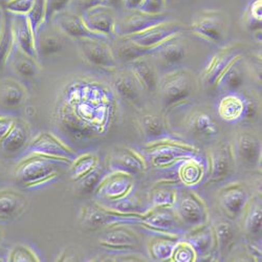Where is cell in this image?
I'll list each match as a JSON object with an SVG mask.
<instances>
[{
  "label": "cell",
  "instance_id": "cell-1",
  "mask_svg": "<svg viewBox=\"0 0 262 262\" xmlns=\"http://www.w3.org/2000/svg\"><path fill=\"white\" fill-rule=\"evenodd\" d=\"M141 154L146 160L148 167L151 166L158 170H168L188 159L198 157L200 149L189 143L167 137L147 142Z\"/></svg>",
  "mask_w": 262,
  "mask_h": 262
},
{
  "label": "cell",
  "instance_id": "cell-2",
  "mask_svg": "<svg viewBox=\"0 0 262 262\" xmlns=\"http://www.w3.org/2000/svg\"><path fill=\"white\" fill-rule=\"evenodd\" d=\"M69 166L57 160L28 154L16 165L15 177L24 188L36 189L53 182L59 177V169Z\"/></svg>",
  "mask_w": 262,
  "mask_h": 262
},
{
  "label": "cell",
  "instance_id": "cell-3",
  "mask_svg": "<svg viewBox=\"0 0 262 262\" xmlns=\"http://www.w3.org/2000/svg\"><path fill=\"white\" fill-rule=\"evenodd\" d=\"M158 90L167 111L189 101L198 91V80L187 69H180L166 74L160 79Z\"/></svg>",
  "mask_w": 262,
  "mask_h": 262
},
{
  "label": "cell",
  "instance_id": "cell-4",
  "mask_svg": "<svg viewBox=\"0 0 262 262\" xmlns=\"http://www.w3.org/2000/svg\"><path fill=\"white\" fill-rule=\"evenodd\" d=\"M122 223L130 226H140L156 234L178 238H181L186 229L173 208L149 207L143 214L127 217Z\"/></svg>",
  "mask_w": 262,
  "mask_h": 262
},
{
  "label": "cell",
  "instance_id": "cell-5",
  "mask_svg": "<svg viewBox=\"0 0 262 262\" xmlns=\"http://www.w3.org/2000/svg\"><path fill=\"white\" fill-rule=\"evenodd\" d=\"M173 210L183 226L188 230L210 223L209 208L194 189L181 186Z\"/></svg>",
  "mask_w": 262,
  "mask_h": 262
},
{
  "label": "cell",
  "instance_id": "cell-6",
  "mask_svg": "<svg viewBox=\"0 0 262 262\" xmlns=\"http://www.w3.org/2000/svg\"><path fill=\"white\" fill-rule=\"evenodd\" d=\"M189 29L195 36L221 46L229 34V16L218 9L203 10L193 17Z\"/></svg>",
  "mask_w": 262,
  "mask_h": 262
},
{
  "label": "cell",
  "instance_id": "cell-7",
  "mask_svg": "<svg viewBox=\"0 0 262 262\" xmlns=\"http://www.w3.org/2000/svg\"><path fill=\"white\" fill-rule=\"evenodd\" d=\"M77 49L85 62L97 69L108 72H116L118 60L112 47L105 38H81L77 39Z\"/></svg>",
  "mask_w": 262,
  "mask_h": 262
},
{
  "label": "cell",
  "instance_id": "cell-8",
  "mask_svg": "<svg viewBox=\"0 0 262 262\" xmlns=\"http://www.w3.org/2000/svg\"><path fill=\"white\" fill-rule=\"evenodd\" d=\"M185 32H190L189 26H186L177 20L168 19L142 32L125 36L124 38L135 43L138 47L152 50L155 52V50L160 45H162L163 42H165L169 38L182 35Z\"/></svg>",
  "mask_w": 262,
  "mask_h": 262
},
{
  "label": "cell",
  "instance_id": "cell-9",
  "mask_svg": "<svg viewBox=\"0 0 262 262\" xmlns=\"http://www.w3.org/2000/svg\"><path fill=\"white\" fill-rule=\"evenodd\" d=\"M27 151L28 154L39 155L69 165L78 157L74 149L48 131L38 134L28 145Z\"/></svg>",
  "mask_w": 262,
  "mask_h": 262
},
{
  "label": "cell",
  "instance_id": "cell-10",
  "mask_svg": "<svg viewBox=\"0 0 262 262\" xmlns=\"http://www.w3.org/2000/svg\"><path fill=\"white\" fill-rule=\"evenodd\" d=\"M98 240L108 252H134L141 245L142 238L130 225L119 223L103 229Z\"/></svg>",
  "mask_w": 262,
  "mask_h": 262
},
{
  "label": "cell",
  "instance_id": "cell-11",
  "mask_svg": "<svg viewBox=\"0 0 262 262\" xmlns=\"http://www.w3.org/2000/svg\"><path fill=\"white\" fill-rule=\"evenodd\" d=\"M135 185V177L131 174L121 171H109L104 174L94 193L98 201L113 202L133 193Z\"/></svg>",
  "mask_w": 262,
  "mask_h": 262
},
{
  "label": "cell",
  "instance_id": "cell-12",
  "mask_svg": "<svg viewBox=\"0 0 262 262\" xmlns=\"http://www.w3.org/2000/svg\"><path fill=\"white\" fill-rule=\"evenodd\" d=\"M208 183L218 184L230 179L235 172L236 157L233 144L223 143L210 151Z\"/></svg>",
  "mask_w": 262,
  "mask_h": 262
},
{
  "label": "cell",
  "instance_id": "cell-13",
  "mask_svg": "<svg viewBox=\"0 0 262 262\" xmlns=\"http://www.w3.org/2000/svg\"><path fill=\"white\" fill-rule=\"evenodd\" d=\"M148 164L142 154L128 146L114 148L107 159L108 171H121L135 177L148 170Z\"/></svg>",
  "mask_w": 262,
  "mask_h": 262
},
{
  "label": "cell",
  "instance_id": "cell-14",
  "mask_svg": "<svg viewBox=\"0 0 262 262\" xmlns=\"http://www.w3.org/2000/svg\"><path fill=\"white\" fill-rule=\"evenodd\" d=\"M130 217L109 210L96 201L93 204L82 207L80 211V225L90 231L103 230L109 226L122 223L125 218Z\"/></svg>",
  "mask_w": 262,
  "mask_h": 262
},
{
  "label": "cell",
  "instance_id": "cell-15",
  "mask_svg": "<svg viewBox=\"0 0 262 262\" xmlns=\"http://www.w3.org/2000/svg\"><path fill=\"white\" fill-rule=\"evenodd\" d=\"M251 199L248 189L242 183H232L218 191V205L226 218L234 221L242 215Z\"/></svg>",
  "mask_w": 262,
  "mask_h": 262
},
{
  "label": "cell",
  "instance_id": "cell-16",
  "mask_svg": "<svg viewBox=\"0 0 262 262\" xmlns=\"http://www.w3.org/2000/svg\"><path fill=\"white\" fill-rule=\"evenodd\" d=\"M85 25L93 33L102 38L116 36L117 14L113 7L100 5L85 11L82 15Z\"/></svg>",
  "mask_w": 262,
  "mask_h": 262
},
{
  "label": "cell",
  "instance_id": "cell-17",
  "mask_svg": "<svg viewBox=\"0 0 262 262\" xmlns=\"http://www.w3.org/2000/svg\"><path fill=\"white\" fill-rule=\"evenodd\" d=\"M185 240L193 247L198 261L213 259L216 255V236L210 223L189 230Z\"/></svg>",
  "mask_w": 262,
  "mask_h": 262
},
{
  "label": "cell",
  "instance_id": "cell-18",
  "mask_svg": "<svg viewBox=\"0 0 262 262\" xmlns=\"http://www.w3.org/2000/svg\"><path fill=\"white\" fill-rule=\"evenodd\" d=\"M169 18L165 14L152 15L144 13L140 10H134L129 15L117 21L116 36L125 37L142 32L152 26L163 23Z\"/></svg>",
  "mask_w": 262,
  "mask_h": 262
},
{
  "label": "cell",
  "instance_id": "cell-19",
  "mask_svg": "<svg viewBox=\"0 0 262 262\" xmlns=\"http://www.w3.org/2000/svg\"><path fill=\"white\" fill-rule=\"evenodd\" d=\"M51 23L61 32V34L75 40L91 37L102 38L87 28L80 14H77L68 9L55 15L51 20Z\"/></svg>",
  "mask_w": 262,
  "mask_h": 262
},
{
  "label": "cell",
  "instance_id": "cell-20",
  "mask_svg": "<svg viewBox=\"0 0 262 262\" xmlns=\"http://www.w3.org/2000/svg\"><path fill=\"white\" fill-rule=\"evenodd\" d=\"M178 166V180L186 188H198L208 179V162L199 158V156L188 159Z\"/></svg>",
  "mask_w": 262,
  "mask_h": 262
},
{
  "label": "cell",
  "instance_id": "cell-21",
  "mask_svg": "<svg viewBox=\"0 0 262 262\" xmlns=\"http://www.w3.org/2000/svg\"><path fill=\"white\" fill-rule=\"evenodd\" d=\"M240 53L237 46H229L217 52L201 74V82L207 87H214L216 81L226 71L232 60Z\"/></svg>",
  "mask_w": 262,
  "mask_h": 262
},
{
  "label": "cell",
  "instance_id": "cell-22",
  "mask_svg": "<svg viewBox=\"0 0 262 262\" xmlns=\"http://www.w3.org/2000/svg\"><path fill=\"white\" fill-rule=\"evenodd\" d=\"M234 152L246 166L256 168L261 161V143L259 139L249 131H243L236 136Z\"/></svg>",
  "mask_w": 262,
  "mask_h": 262
},
{
  "label": "cell",
  "instance_id": "cell-23",
  "mask_svg": "<svg viewBox=\"0 0 262 262\" xmlns=\"http://www.w3.org/2000/svg\"><path fill=\"white\" fill-rule=\"evenodd\" d=\"M12 25L15 47L21 52L39 60L36 49V33L34 32L29 17L14 15V17H12Z\"/></svg>",
  "mask_w": 262,
  "mask_h": 262
},
{
  "label": "cell",
  "instance_id": "cell-24",
  "mask_svg": "<svg viewBox=\"0 0 262 262\" xmlns=\"http://www.w3.org/2000/svg\"><path fill=\"white\" fill-rule=\"evenodd\" d=\"M29 206L26 195L15 189L0 190V221H15Z\"/></svg>",
  "mask_w": 262,
  "mask_h": 262
},
{
  "label": "cell",
  "instance_id": "cell-25",
  "mask_svg": "<svg viewBox=\"0 0 262 262\" xmlns=\"http://www.w3.org/2000/svg\"><path fill=\"white\" fill-rule=\"evenodd\" d=\"M63 34L52 24L46 23L36 33V49L38 58L50 57L63 48Z\"/></svg>",
  "mask_w": 262,
  "mask_h": 262
},
{
  "label": "cell",
  "instance_id": "cell-26",
  "mask_svg": "<svg viewBox=\"0 0 262 262\" xmlns=\"http://www.w3.org/2000/svg\"><path fill=\"white\" fill-rule=\"evenodd\" d=\"M28 100L26 86L13 78L0 79V108L14 111L23 106Z\"/></svg>",
  "mask_w": 262,
  "mask_h": 262
},
{
  "label": "cell",
  "instance_id": "cell-27",
  "mask_svg": "<svg viewBox=\"0 0 262 262\" xmlns=\"http://www.w3.org/2000/svg\"><path fill=\"white\" fill-rule=\"evenodd\" d=\"M112 86L115 93L127 103L133 105L140 103L143 89L130 70L117 72L112 79Z\"/></svg>",
  "mask_w": 262,
  "mask_h": 262
},
{
  "label": "cell",
  "instance_id": "cell-28",
  "mask_svg": "<svg viewBox=\"0 0 262 262\" xmlns=\"http://www.w3.org/2000/svg\"><path fill=\"white\" fill-rule=\"evenodd\" d=\"M31 139L30 125L21 119L15 120L7 136L0 141V148L8 155H15L28 147Z\"/></svg>",
  "mask_w": 262,
  "mask_h": 262
},
{
  "label": "cell",
  "instance_id": "cell-29",
  "mask_svg": "<svg viewBox=\"0 0 262 262\" xmlns=\"http://www.w3.org/2000/svg\"><path fill=\"white\" fill-rule=\"evenodd\" d=\"M180 181L163 180L151 188L148 194V203L151 208H173L177 201Z\"/></svg>",
  "mask_w": 262,
  "mask_h": 262
},
{
  "label": "cell",
  "instance_id": "cell-30",
  "mask_svg": "<svg viewBox=\"0 0 262 262\" xmlns=\"http://www.w3.org/2000/svg\"><path fill=\"white\" fill-rule=\"evenodd\" d=\"M244 56L239 54L228 65L226 71L218 78L214 89L221 93H235L244 84V72H243Z\"/></svg>",
  "mask_w": 262,
  "mask_h": 262
},
{
  "label": "cell",
  "instance_id": "cell-31",
  "mask_svg": "<svg viewBox=\"0 0 262 262\" xmlns=\"http://www.w3.org/2000/svg\"><path fill=\"white\" fill-rule=\"evenodd\" d=\"M129 70L140 83L143 91L154 93L158 90L160 79L158 74L146 57L138 58L129 62Z\"/></svg>",
  "mask_w": 262,
  "mask_h": 262
},
{
  "label": "cell",
  "instance_id": "cell-32",
  "mask_svg": "<svg viewBox=\"0 0 262 262\" xmlns=\"http://www.w3.org/2000/svg\"><path fill=\"white\" fill-rule=\"evenodd\" d=\"M15 50V37L12 25V17L6 10L0 14V73L8 65Z\"/></svg>",
  "mask_w": 262,
  "mask_h": 262
},
{
  "label": "cell",
  "instance_id": "cell-33",
  "mask_svg": "<svg viewBox=\"0 0 262 262\" xmlns=\"http://www.w3.org/2000/svg\"><path fill=\"white\" fill-rule=\"evenodd\" d=\"M186 124L192 134L205 139L214 138L220 133V128L213 117L203 111L192 112L188 116Z\"/></svg>",
  "mask_w": 262,
  "mask_h": 262
},
{
  "label": "cell",
  "instance_id": "cell-34",
  "mask_svg": "<svg viewBox=\"0 0 262 262\" xmlns=\"http://www.w3.org/2000/svg\"><path fill=\"white\" fill-rule=\"evenodd\" d=\"M242 230L248 236L261 234L262 207L261 199L251 198L242 213Z\"/></svg>",
  "mask_w": 262,
  "mask_h": 262
},
{
  "label": "cell",
  "instance_id": "cell-35",
  "mask_svg": "<svg viewBox=\"0 0 262 262\" xmlns=\"http://www.w3.org/2000/svg\"><path fill=\"white\" fill-rule=\"evenodd\" d=\"M181 36H174L160 45L152 55L157 56L166 65H176L186 57V47L181 41Z\"/></svg>",
  "mask_w": 262,
  "mask_h": 262
},
{
  "label": "cell",
  "instance_id": "cell-36",
  "mask_svg": "<svg viewBox=\"0 0 262 262\" xmlns=\"http://www.w3.org/2000/svg\"><path fill=\"white\" fill-rule=\"evenodd\" d=\"M245 101L243 96L229 94L218 104V116L227 123H237L244 119Z\"/></svg>",
  "mask_w": 262,
  "mask_h": 262
},
{
  "label": "cell",
  "instance_id": "cell-37",
  "mask_svg": "<svg viewBox=\"0 0 262 262\" xmlns=\"http://www.w3.org/2000/svg\"><path fill=\"white\" fill-rule=\"evenodd\" d=\"M180 238L157 234L148 243V253L150 259L155 261H170L172 252Z\"/></svg>",
  "mask_w": 262,
  "mask_h": 262
},
{
  "label": "cell",
  "instance_id": "cell-38",
  "mask_svg": "<svg viewBox=\"0 0 262 262\" xmlns=\"http://www.w3.org/2000/svg\"><path fill=\"white\" fill-rule=\"evenodd\" d=\"M138 125L147 142L169 137L166 121L161 116L144 115L139 119Z\"/></svg>",
  "mask_w": 262,
  "mask_h": 262
},
{
  "label": "cell",
  "instance_id": "cell-39",
  "mask_svg": "<svg viewBox=\"0 0 262 262\" xmlns=\"http://www.w3.org/2000/svg\"><path fill=\"white\" fill-rule=\"evenodd\" d=\"M9 62L14 72L23 78H33L41 72L39 60L21 52L16 47Z\"/></svg>",
  "mask_w": 262,
  "mask_h": 262
},
{
  "label": "cell",
  "instance_id": "cell-40",
  "mask_svg": "<svg viewBox=\"0 0 262 262\" xmlns=\"http://www.w3.org/2000/svg\"><path fill=\"white\" fill-rule=\"evenodd\" d=\"M214 232L216 236V254L221 256L226 255L233 248L236 232L234 226L228 218L217 221L214 225Z\"/></svg>",
  "mask_w": 262,
  "mask_h": 262
},
{
  "label": "cell",
  "instance_id": "cell-41",
  "mask_svg": "<svg viewBox=\"0 0 262 262\" xmlns=\"http://www.w3.org/2000/svg\"><path fill=\"white\" fill-rule=\"evenodd\" d=\"M98 202L101 203L104 207L108 208L109 210L123 214V215H127V216H135V215L143 214L148 209L144 207L141 200L138 198V196L135 195L134 192L130 193L129 195L125 196V198L121 200H117L113 202H103V201H98Z\"/></svg>",
  "mask_w": 262,
  "mask_h": 262
},
{
  "label": "cell",
  "instance_id": "cell-42",
  "mask_svg": "<svg viewBox=\"0 0 262 262\" xmlns=\"http://www.w3.org/2000/svg\"><path fill=\"white\" fill-rule=\"evenodd\" d=\"M100 164L99 157L93 152L78 156L69 166L71 180L75 183L82 180L87 174L95 170Z\"/></svg>",
  "mask_w": 262,
  "mask_h": 262
},
{
  "label": "cell",
  "instance_id": "cell-43",
  "mask_svg": "<svg viewBox=\"0 0 262 262\" xmlns=\"http://www.w3.org/2000/svg\"><path fill=\"white\" fill-rule=\"evenodd\" d=\"M242 21L250 32H261L262 25V0H253L246 8Z\"/></svg>",
  "mask_w": 262,
  "mask_h": 262
},
{
  "label": "cell",
  "instance_id": "cell-44",
  "mask_svg": "<svg viewBox=\"0 0 262 262\" xmlns=\"http://www.w3.org/2000/svg\"><path fill=\"white\" fill-rule=\"evenodd\" d=\"M9 262H39L41 258L37 252L28 245H17L13 247L7 257Z\"/></svg>",
  "mask_w": 262,
  "mask_h": 262
},
{
  "label": "cell",
  "instance_id": "cell-45",
  "mask_svg": "<svg viewBox=\"0 0 262 262\" xmlns=\"http://www.w3.org/2000/svg\"><path fill=\"white\" fill-rule=\"evenodd\" d=\"M171 262H195L198 261V256L193 249V247L186 242V240H179L176 247L173 249L171 258Z\"/></svg>",
  "mask_w": 262,
  "mask_h": 262
},
{
  "label": "cell",
  "instance_id": "cell-46",
  "mask_svg": "<svg viewBox=\"0 0 262 262\" xmlns=\"http://www.w3.org/2000/svg\"><path fill=\"white\" fill-rule=\"evenodd\" d=\"M103 177H104L103 167L100 163L99 166L95 170H93L90 174H87L86 177H84L82 180L77 182V184L79 186L78 187L79 191L84 194L94 193Z\"/></svg>",
  "mask_w": 262,
  "mask_h": 262
},
{
  "label": "cell",
  "instance_id": "cell-47",
  "mask_svg": "<svg viewBox=\"0 0 262 262\" xmlns=\"http://www.w3.org/2000/svg\"><path fill=\"white\" fill-rule=\"evenodd\" d=\"M34 32L37 33L38 30L46 24V4L45 0H35L33 9L28 15Z\"/></svg>",
  "mask_w": 262,
  "mask_h": 262
},
{
  "label": "cell",
  "instance_id": "cell-48",
  "mask_svg": "<svg viewBox=\"0 0 262 262\" xmlns=\"http://www.w3.org/2000/svg\"><path fill=\"white\" fill-rule=\"evenodd\" d=\"M35 0H8L5 4V10L12 15L28 16L34 6Z\"/></svg>",
  "mask_w": 262,
  "mask_h": 262
},
{
  "label": "cell",
  "instance_id": "cell-49",
  "mask_svg": "<svg viewBox=\"0 0 262 262\" xmlns=\"http://www.w3.org/2000/svg\"><path fill=\"white\" fill-rule=\"evenodd\" d=\"M243 98L245 101V115L243 120L250 122L257 120L260 112L259 100L253 95H247L245 97L243 96Z\"/></svg>",
  "mask_w": 262,
  "mask_h": 262
},
{
  "label": "cell",
  "instance_id": "cell-50",
  "mask_svg": "<svg viewBox=\"0 0 262 262\" xmlns=\"http://www.w3.org/2000/svg\"><path fill=\"white\" fill-rule=\"evenodd\" d=\"M71 0H45L46 4V23H51V20L58 13L67 10L70 6Z\"/></svg>",
  "mask_w": 262,
  "mask_h": 262
},
{
  "label": "cell",
  "instance_id": "cell-51",
  "mask_svg": "<svg viewBox=\"0 0 262 262\" xmlns=\"http://www.w3.org/2000/svg\"><path fill=\"white\" fill-rule=\"evenodd\" d=\"M112 255L100 257L99 261H147V258L135 252H109Z\"/></svg>",
  "mask_w": 262,
  "mask_h": 262
},
{
  "label": "cell",
  "instance_id": "cell-52",
  "mask_svg": "<svg viewBox=\"0 0 262 262\" xmlns=\"http://www.w3.org/2000/svg\"><path fill=\"white\" fill-rule=\"evenodd\" d=\"M100 5H105V0H71L69 8L71 11L82 15L85 11Z\"/></svg>",
  "mask_w": 262,
  "mask_h": 262
},
{
  "label": "cell",
  "instance_id": "cell-53",
  "mask_svg": "<svg viewBox=\"0 0 262 262\" xmlns=\"http://www.w3.org/2000/svg\"><path fill=\"white\" fill-rule=\"evenodd\" d=\"M165 8L166 7H165L164 0H144L138 10L147 14L158 15V14H163V11Z\"/></svg>",
  "mask_w": 262,
  "mask_h": 262
},
{
  "label": "cell",
  "instance_id": "cell-54",
  "mask_svg": "<svg viewBox=\"0 0 262 262\" xmlns=\"http://www.w3.org/2000/svg\"><path fill=\"white\" fill-rule=\"evenodd\" d=\"M16 118L11 115H0V141H2L12 128Z\"/></svg>",
  "mask_w": 262,
  "mask_h": 262
},
{
  "label": "cell",
  "instance_id": "cell-55",
  "mask_svg": "<svg viewBox=\"0 0 262 262\" xmlns=\"http://www.w3.org/2000/svg\"><path fill=\"white\" fill-rule=\"evenodd\" d=\"M246 251L248 254H250L251 258L254 259V261H261V249L257 248L256 246L252 245L251 243H247Z\"/></svg>",
  "mask_w": 262,
  "mask_h": 262
},
{
  "label": "cell",
  "instance_id": "cell-56",
  "mask_svg": "<svg viewBox=\"0 0 262 262\" xmlns=\"http://www.w3.org/2000/svg\"><path fill=\"white\" fill-rule=\"evenodd\" d=\"M144 0H123V6L129 10V11H134L138 10Z\"/></svg>",
  "mask_w": 262,
  "mask_h": 262
},
{
  "label": "cell",
  "instance_id": "cell-57",
  "mask_svg": "<svg viewBox=\"0 0 262 262\" xmlns=\"http://www.w3.org/2000/svg\"><path fill=\"white\" fill-rule=\"evenodd\" d=\"M119 4H123V0H105V5L111 6L114 9H115V6Z\"/></svg>",
  "mask_w": 262,
  "mask_h": 262
},
{
  "label": "cell",
  "instance_id": "cell-58",
  "mask_svg": "<svg viewBox=\"0 0 262 262\" xmlns=\"http://www.w3.org/2000/svg\"><path fill=\"white\" fill-rule=\"evenodd\" d=\"M181 2H183V0H164V3H165V7H166V8H167V7H170V6L174 5V4L181 3Z\"/></svg>",
  "mask_w": 262,
  "mask_h": 262
},
{
  "label": "cell",
  "instance_id": "cell-59",
  "mask_svg": "<svg viewBox=\"0 0 262 262\" xmlns=\"http://www.w3.org/2000/svg\"><path fill=\"white\" fill-rule=\"evenodd\" d=\"M4 237H5V232H4V229L2 228V226H0V245H2V243H3Z\"/></svg>",
  "mask_w": 262,
  "mask_h": 262
}]
</instances>
